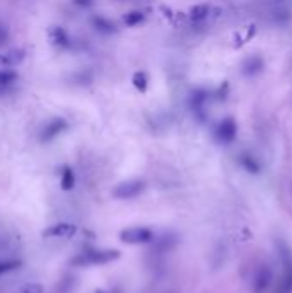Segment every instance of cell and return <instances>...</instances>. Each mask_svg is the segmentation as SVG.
<instances>
[{
  "instance_id": "obj_1",
  "label": "cell",
  "mask_w": 292,
  "mask_h": 293,
  "mask_svg": "<svg viewBox=\"0 0 292 293\" xmlns=\"http://www.w3.org/2000/svg\"><path fill=\"white\" fill-rule=\"evenodd\" d=\"M119 251L113 249H88V251L81 252L78 257H74L72 264L76 266H103L109 262L119 259Z\"/></svg>"
},
{
  "instance_id": "obj_2",
  "label": "cell",
  "mask_w": 292,
  "mask_h": 293,
  "mask_svg": "<svg viewBox=\"0 0 292 293\" xmlns=\"http://www.w3.org/2000/svg\"><path fill=\"white\" fill-rule=\"evenodd\" d=\"M69 129V122L64 117H53L46 124H43V127L40 129L38 141L43 144L52 143L53 139H57L59 136H62L66 130Z\"/></svg>"
},
{
  "instance_id": "obj_3",
  "label": "cell",
  "mask_w": 292,
  "mask_h": 293,
  "mask_svg": "<svg viewBox=\"0 0 292 293\" xmlns=\"http://www.w3.org/2000/svg\"><path fill=\"white\" fill-rule=\"evenodd\" d=\"M213 136H215V139H217V143L224 144V146L232 144L237 137L236 119H234V117H225V119L220 120V122L217 124V127H215Z\"/></svg>"
},
{
  "instance_id": "obj_4",
  "label": "cell",
  "mask_w": 292,
  "mask_h": 293,
  "mask_svg": "<svg viewBox=\"0 0 292 293\" xmlns=\"http://www.w3.org/2000/svg\"><path fill=\"white\" fill-rule=\"evenodd\" d=\"M144 187V180H139V178H131V180L120 182L119 185H115L112 190V195L115 199H134L139 194H143Z\"/></svg>"
},
{
  "instance_id": "obj_5",
  "label": "cell",
  "mask_w": 292,
  "mask_h": 293,
  "mask_svg": "<svg viewBox=\"0 0 292 293\" xmlns=\"http://www.w3.org/2000/svg\"><path fill=\"white\" fill-rule=\"evenodd\" d=\"M46 36H48V42L52 46H55L57 50H70L74 42L70 38L69 31H67L64 26L59 24H52L46 31Z\"/></svg>"
},
{
  "instance_id": "obj_6",
  "label": "cell",
  "mask_w": 292,
  "mask_h": 293,
  "mask_svg": "<svg viewBox=\"0 0 292 293\" xmlns=\"http://www.w3.org/2000/svg\"><path fill=\"white\" fill-rule=\"evenodd\" d=\"M120 240L124 244L137 245V244H148L153 240V231L146 227H131L120 231Z\"/></svg>"
},
{
  "instance_id": "obj_7",
  "label": "cell",
  "mask_w": 292,
  "mask_h": 293,
  "mask_svg": "<svg viewBox=\"0 0 292 293\" xmlns=\"http://www.w3.org/2000/svg\"><path fill=\"white\" fill-rule=\"evenodd\" d=\"M210 102V93L203 87H196L191 91L189 94V108L198 119H203L204 112H206V103Z\"/></svg>"
},
{
  "instance_id": "obj_8",
  "label": "cell",
  "mask_w": 292,
  "mask_h": 293,
  "mask_svg": "<svg viewBox=\"0 0 292 293\" xmlns=\"http://www.w3.org/2000/svg\"><path fill=\"white\" fill-rule=\"evenodd\" d=\"M26 60L24 48H11L0 52V69H14Z\"/></svg>"
},
{
  "instance_id": "obj_9",
  "label": "cell",
  "mask_w": 292,
  "mask_h": 293,
  "mask_svg": "<svg viewBox=\"0 0 292 293\" xmlns=\"http://www.w3.org/2000/svg\"><path fill=\"white\" fill-rule=\"evenodd\" d=\"M263 70H265V59L261 55H258V53L246 57L243 60V63H241V72H243L244 77H256Z\"/></svg>"
},
{
  "instance_id": "obj_10",
  "label": "cell",
  "mask_w": 292,
  "mask_h": 293,
  "mask_svg": "<svg viewBox=\"0 0 292 293\" xmlns=\"http://www.w3.org/2000/svg\"><path fill=\"white\" fill-rule=\"evenodd\" d=\"M271 285V271L268 266H260L258 271L254 272L253 278V292L254 293H263L268 290V286Z\"/></svg>"
},
{
  "instance_id": "obj_11",
  "label": "cell",
  "mask_w": 292,
  "mask_h": 293,
  "mask_svg": "<svg viewBox=\"0 0 292 293\" xmlns=\"http://www.w3.org/2000/svg\"><path fill=\"white\" fill-rule=\"evenodd\" d=\"M237 163L243 170H246L251 175H260L261 173V163L254 154H251L249 151H243V153L237 156Z\"/></svg>"
},
{
  "instance_id": "obj_12",
  "label": "cell",
  "mask_w": 292,
  "mask_h": 293,
  "mask_svg": "<svg viewBox=\"0 0 292 293\" xmlns=\"http://www.w3.org/2000/svg\"><path fill=\"white\" fill-rule=\"evenodd\" d=\"M76 230H78V228L72 223H57L46 228V230L43 231V235L50 238H70L76 233Z\"/></svg>"
},
{
  "instance_id": "obj_13",
  "label": "cell",
  "mask_w": 292,
  "mask_h": 293,
  "mask_svg": "<svg viewBox=\"0 0 292 293\" xmlns=\"http://www.w3.org/2000/svg\"><path fill=\"white\" fill-rule=\"evenodd\" d=\"M91 26L98 33H102V35H115V33H119V28H117L115 22L110 21V19L105 18V16H100V14H96L91 18Z\"/></svg>"
},
{
  "instance_id": "obj_14",
  "label": "cell",
  "mask_w": 292,
  "mask_h": 293,
  "mask_svg": "<svg viewBox=\"0 0 292 293\" xmlns=\"http://www.w3.org/2000/svg\"><path fill=\"white\" fill-rule=\"evenodd\" d=\"M211 14V5L210 4H196L189 9V19L193 22H204Z\"/></svg>"
},
{
  "instance_id": "obj_15",
  "label": "cell",
  "mask_w": 292,
  "mask_h": 293,
  "mask_svg": "<svg viewBox=\"0 0 292 293\" xmlns=\"http://www.w3.org/2000/svg\"><path fill=\"white\" fill-rule=\"evenodd\" d=\"M144 19H146V14L143 11H129L122 16V21L127 28H136V26L143 24Z\"/></svg>"
},
{
  "instance_id": "obj_16",
  "label": "cell",
  "mask_w": 292,
  "mask_h": 293,
  "mask_svg": "<svg viewBox=\"0 0 292 293\" xmlns=\"http://www.w3.org/2000/svg\"><path fill=\"white\" fill-rule=\"evenodd\" d=\"M76 185V173L70 167H64L60 173V187L64 190H72Z\"/></svg>"
},
{
  "instance_id": "obj_17",
  "label": "cell",
  "mask_w": 292,
  "mask_h": 293,
  "mask_svg": "<svg viewBox=\"0 0 292 293\" xmlns=\"http://www.w3.org/2000/svg\"><path fill=\"white\" fill-rule=\"evenodd\" d=\"M19 81V74L14 69H0V87H9Z\"/></svg>"
},
{
  "instance_id": "obj_18",
  "label": "cell",
  "mask_w": 292,
  "mask_h": 293,
  "mask_svg": "<svg viewBox=\"0 0 292 293\" xmlns=\"http://www.w3.org/2000/svg\"><path fill=\"white\" fill-rule=\"evenodd\" d=\"M148 84H150L148 74L143 72V70H137V72H134V76H133V86L136 87L139 93H146V89H148Z\"/></svg>"
},
{
  "instance_id": "obj_19",
  "label": "cell",
  "mask_w": 292,
  "mask_h": 293,
  "mask_svg": "<svg viewBox=\"0 0 292 293\" xmlns=\"http://www.w3.org/2000/svg\"><path fill=\"white\" fill-rule=\"evenodd\" d=\"M22 266V262L19 259H4V261H0V276L5 274V272H11L16 271Z\"/></svg>"
},
{
  "instance_id": "obj_20",
  "label": "cell",
  "mask_w": 292,
  "mask_h": 293,
  "mask_svg": "<svg viewBox=\"0 0 292 293\" xmlns=\"http://www.w3.org/2000/svg\"><path fill=\"white\" fill-rule=\"evenodd\" d=\"M271 21L275 22V24H287L289 21H291V14H289L287 11H282V9H277V11H273V14H271Z\"/></svg>"
},
{
  "instance_id": "obj_21",
  "label": "cell",
  "mask_w": 292,
  "mask_h": 293,
  "mask_svg": "<svg viewBox=\"0 0 292 293\" xmlns=\"http://www.w3.org/2000/svg\"><path fill=\"white\" fill-rule=\"evenodd\" d=\"M14 293H43V286L40 283H24Z\"/></svg>"
},
{
  "instance_id": "obj_22",
  "label": "cell",
  "mask_w": 292,
  "mask_h": 293,
  "mask_svg": "<svg viewBox=\"0 0 292 293\" xmlns=\"http://www.w3.org/2000/svg\"><path fill=\"white\" fill-rule=\"evenodd\" d=\"M9 42H11V31L4 22H0V46H5Z\"/></svg>"
},
{
  "instance_id": "obj_23",
  "label": "cell",
  "mask_w": 292,
  "mask_h": 293,
  "mask_svg": "<svg viewBox=\"0 0 292 293\" xmlns=\"http://www.w3.org/2000/svg\"><path fill=\"white\" fill-rule=\"evenodd\" d=\"M72 4L78 5L81 9H90L93 4H95V0H72Z\"/></svg>"
},
{
  "instance_id": "obj_24",
  "label": "cell",
  "mask_w": 292,
  "mask_h": 293,
  "mask_svg": "<svg viewBox=\"0 0 292 293\" xmlns=\"http://www.w3.org/2000/svg\"><path fill=\"white\" fill-rule=\"evenodd\" d=\"M2 94H4V87H0V96H2Z\"/></svg>"
}]
</instances>
